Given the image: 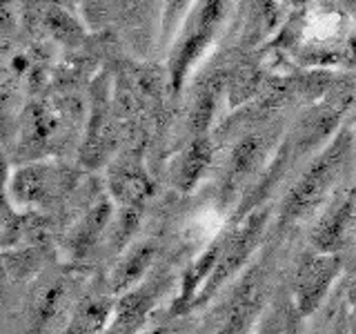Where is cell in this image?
<instances>
[{
    "mask_svg": "<svg viewBox=\"0 0 356 334\" xmlns=\"http://www.w3.org/2000/svg\"><path fill=\"white\" fill-rule=\"evenodd\" d=\"M348 150H350V136L348 134H341V136L334 138L330 148L309 165V170L300 176V181L294 185V189L289 192L287 200L283 203V221L305 214L307 209H312L318 203L323 194H325L330 185L334 183V178L339 176L341 167L345 163V156H348Z\"/></svg>",
    "mask_w": 356,
    "mask_h": 334,
    "instance_id": "1",
    "label": "cell"
},
{
    "mask_svg": "<svg viewBox=\"0 0 356 334\" xmlns=\"http://www.w3.org/2000/svg\"><path fill=\"white\" fill-rule=\"evenodd\" d=\"M67 185H70V174L60 170V167L31 165L14 174L11 194H14L16 203L42 205L54 200L58 194H63Z\"/></svg>",
    "mask_w": 356,
    "mask_h": 334,
    "instance_id": "2",
    "label": "cell"
},
{
    "mask_svg": "<svg viewBox=\"0 0 356 334\" xmlns=\"http://www.w3.org/2000/svg\"><path fill=\"white\" fill-rule=\"evenodd\" d=\"M341 267V261L332 254H316L307 256L305 263L300 265L296 278V305L300 315H312L325 296L327 287L332 285Z\"/></svg>",
    "mask_w": 356,
    "mask_h": 334,
    "instance_id": "3",
    "label": "cell"
},
{
    "mask_svg": "<svg viewBox=\"0 0 356 334\" xmlns=\"http://www.w3.org/2000/svg\"><path fill=\"white\" fill-rule=\"evenodd\" d=\"M220 14H222L220 3H207V5H203V9H200L196 31H192L181 45H178L174 58H172V83H174V87H181L187 70L192 67V63L207 47V42L211 38V31H214Z\"/></svg>",
    "mask_w": 356,
    "mask_h": 334,
    "instance_id": "4",
    "label": "cell"
},
{
    "mask_svg": "<svg viewBox=\"0 0 356 334\" xmlns=\"http://www.w3.org/2000/svg\"><path fill=\"white\" fill-rule=\"evenodd\" d=\"M209 161H211V143L205 136H196L187 145V150L181 154V159L176 163L174 170L176 187H181L183 192L192 189L200 181V176L205 174Z\"/></svg>",
    "mask_w": 356,
    "mask_h": 334,
    "instance_id": "5",
    "label": "cell"
},
{
    "mask_svg": "<svg viewBox=\"0 0 356 334\" xmlns=\"http://www.w3.org/2000/svg\"><path fill=\"white\" fill-rule=\"evenodd\" d=\"M152 301H154L152 287L136 289V292H129V294L122 296L118 301L116 310H114V326H111V334H131L143 323L147 310L152 308Z\"/></svg>",
    "mask_w": 356,
    "mask_h": 334,
    "instance_id": "6",
    "label": "cell"
},
{
    "mask_svg": "<svg viewBox=\"0 0 356 334\" xmlns=\"http://www.w3.org/2000/svg\"><path fill=\"white\" fill-rule=\"evenodd\" d=\"M265 148L267 141L261 134H248V136H243L238 141V145L232 152L229 167H227V187H234L250 172H254V167L263 159Z\"/></svg>",
    "mask_w": 356,
    "mask_h": 334,
    "instance_id": "7",
    "label": "cell"
},
{
    "mask_svg": "<svg viewBox=\"0 0 356 334\" xmlns=\"http://www.w3.org/2000/svg\"><path fill=\"white\" fill-rule=\"evenodd\" d=\"M111 189L114 196L127 207H138L147 200L154 192V185L143 170L138 167H125L111 178Z\"/></svg>",
    "mask_w": 356,
    "mask_h": 334,
    "instance_id": "8",
    "label": "cell"
},
{
    "mask_svg": "<svg viewBox=\"0 0 356 334\" xmlns=\"http://www.w3.org/2000/svg\"><path fill=\"white\" fill-rule=\"evenodd\" d=\"M114 310L116 308L109 299H103V296L85 299L83 303L76 308L67 334H100L105 330V323Z\"/></svg>",
    "mask_w": 356,
    "mask_h": 334,
    "instance_id": "9",
    "label": "cell"
},
{
    "mask_svg": "<svg viewBox=\"0 0 356 334\" xmlns=\"http://www.w3.org/2000/svg\"><path fill=\"white\" fill-rule=\"evenodd\" d=\"M58 127H60L58 111L47 105H36L25 114L22 141H25L29 148H42V145H47L56 136Z\"/></svg>",
    "mask_w": 356,
    "mask_h": 334,
    "instance_id": "10",
    "label": "cell"
},
{
    "mask_svg": "<svg viewBox=\"0 0 356 334\" xmlns=\"http://www.w3.org/2000/svg\"><path fill=\"white\" fill-rule=\"evenodd\" d=\"M152 261H154V245L145 243V245H138V248H134L114 270L111 289H114V292H125L131 285H136L143 278V274L147 272Z\"/></svg>",
    "mask_w": 356,
    "mask_h": 334,
    "instance_id": "11",
    "label": "cell"
},
{
    "mask_svg": "<svg viewBox=\"0 0 356 334\" xmlns=\"http://www.w3.org/2000/svg\"><path fill=\"white\" fill-rule=\"evenodd\" d=\"M352 205H354V200L345 198L343 203L337 209H332L325 216V221L321 223V228L314 234V245L321 252H332L341 243L343 232L348 228V221L352 216Z\"/></svg>",
    "mask_w": 356,
    "mask_h": 334,
    "instance_id": "12",
    "label": "cell"
},
{
    "mask_svg": "<svg viewBox=\"0 0 356 334\" xmlns=\"http://www.w3.org/2000/svg\"><path fill=\"white\" fill-rule=\"evenodd\" d=\"M109 216H111V205L109 200H98V203L87 212V216L83 218L81 225L76 228L74 232V241L72 245L78 250V252H85L89 245H92L98 237L100 232L107 228L109 223Z\"/></svg>",
    "mask_w": 356,
    "mask_h": 334,
    "instance_id": "13",
    "label": "cell"
},
{
    "mask_svg": "<svg viewBox=\"0 0 356 334\" xmlns=\"http://www.w3.org/2000/svg\"><path fill=\"white\" fill-rule=\"evenodd\" d=\"M254 310H256V289L252 283H248L241 296L236 299V303H234L229 317L218 328L216 334H245V328H248V321L252 319Z\"/></svg>",
    "mask_w": 356,
    "mask_h": 334,
    "instance_id": "14",
    "label": "cell"
},
{
    "mask_svg": "<svg viewBox=\"0 0 356 334\" xmlns=\"http://www.w3.org/2000/svg\"><path fill=\"white\" fill-rule=\"evenodd\" d=\"M214 107H216L214 89H205V92L196 98L192 114H189V129L194 134H203L209 127L211 116H214Z\"/></svg>",
    "mask_w": 356,
    "mask_h": 334,
    "instance_id": "15",
    "label": "cell"
},
{
    "mask_svg": "<svg viewBox=\"0 0 356 334\" xmlns=\"http://www.w3.org/2000/svg\"><path fill=\"white\" fill-rule=\"evenodd\" d=\"M44 22H47V27L51 29V33L56 38L60 40H74L78 33H81V29H78L76 22L65 14V11H60L58 7L49 9L47 18H44Z\"/></svg>",
    "mask_w": 356,
    "mask_h": 334,
    "instance_id": "16",
    "label": "cell"
},
{
    "mask_svg": "<svg viewBox=\"0 0 356 334\" xmlns=\"http://www.w3.org/2000/svg\"><path fill=\"white\" fill-rule=\"evenodd\" d=\"M352 334H356V308H354V321H352Z\"/></svg>",
    "mask_w": 356,
    "mask_h": 334,
    "instance_id": "17",
    "label": "cell"
}]
</instances>
